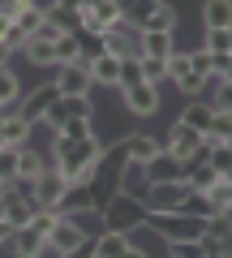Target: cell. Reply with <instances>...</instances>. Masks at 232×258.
I'll use <instances>...</instances> for the list:
<instances>
[{"label": "cell", "mask_w": 232, "mask_h": 258, "mask_svg": "<svg viewBox=\"0 0 232 258\" xmlns=\"http://www.w3.org/2000/svg\"><path fill=\"white\" fill-rule=\"evenodd\" d=\"M129 138H121V142H112L108 151H99V164H95V172H91V194H95V207H108L116 194H125V168H129Z\"/></svg>", "instance_id": "1"}, {"label": "cell", "mask_w": 232, "mask_h": 258, "mask_svg": "<svg viewBox=\"0 0 232 258\" xmlns=\"http://www.w3.org/2000/svg\"><path fill=\"white\" fill-rule=\"evenodd\" d=\"M99 142L95 138H82V142H73V138H65V134H56V147H52V159H56V172L65 176V185H82V181H91V172H95V164H99Z\"/></svg>", "instance_id": "2"}, {"label": "cell", "mask_w": 232, "mask_h": 258, "mask_svg": "<svg viewBox=\"0 0 232 258\" xmlns=\"http://www.w3.org/2000/svg\"><path fill=\"white\" fill-rule=\"evenodd\" d=\"M99 215H103V232H133V228L146 224V207L133 194H116Z\"/></svg>", "instance_id": "3"}, {"label": "cell", "mask_w": 232, "mask_h": 258, "mask_svg": "<svg viewBox=\"0 0 232 258\" xmlns=\"http://www.w3.org/2000/svg\"><path fill=\"white\" fill-rule=\"evenodd\" d=\"M146 224L159 237H168V245H172V241H202V232H206V220H194V215H185V211L146 215Z\"/></svg>", "instance_id": "4"}, {"label": "cell", "mask_w": 232, "mask_h": 258, "mask_svg": "<svg viewBox=\"0 0 232 258\" xmlns=\"http://www.w3.org/2000/svg\"><path fill=\"white\" fill-rule=\"evenodd\" d=\"M168 151L177 159H189V164H206V155H211V142L198 134V129H185L177 120L172 125V134H168Z\"/></svg>", "instance_id": "5"}, {"label": "cell", "mask_w": 232, "mask_h": 258, "mask_svg": "<svg viewBox=\"0 0 232 258\" xmlns=\"http://www.w3.org/2000/svg\"><path fill=\"white\" fill-rule=\"evenodd\" d=\"M185 189H189L185 181H155V185H146V194H142V207H146V215L181 211V198H185Z\"/></svg>", "instance_id": "6"}, {"label": "cell", "mask_w": 232, "mask_h": 258, "mask_svg": "<svg viewBox=\"0 0 232 258\" xmlns=\"http://www.w3.org/2000/svg\"><path fill=\"white\" fill-rule=\"evenodd\" d=\"M103 47L121 60H138L142 56V30L129 26V22H116L112 30H103Z\"/></svg>", "instance_id": "7"}, {"label": "cell", "mask_w": 232, "mask_h": 258, "mask_svg": "<svg viewBox=\"0 0 232 258\" xmlns=\"http://www.w3.org/2000/svg\"><path fill=\"white\" fill-rule=\"evenodd\" d=\"M95 116V103H91V95H60V99L47 108V125L52 129H60L65 120H91Z\"/></svg>", "instance_id": "8"}, {"label": "cell", "mask_w": 232, "mask_h": 258, "mask_svg": "<svg viewBox=\"0 0 232 258\" xmlns=\"http://www.w3.org/2000/svg\"><path fill=\"white\" fill-rule=\"evenodd\" d=\"M142 168H146V185H155V181H189V168L194 164H189V159H177L164 147L150 164H142Z\"/></svg>", "instance_id": "9"}, {"label": "cell", "mask_w": 232, "mask_h": 258, "mask_svg": "<svg viewBox=\"0 0 232 258\" xmlns=\"http://www.w3.org/2000/svg\"><path fill=\"white\" fill-rule=\"evenodd\" d=\"M56 99H60V86H56V82H43V86H35V91H30L26 99H22L18 116L26 120V125H39V120L47 116V108H52Z\"/></svg>", "instance_id": "10"}, {"label": "cell", "mask_w": 232, "mask_h": 258, "mask_svg": "<svg viewBox=\"0 0 232 258\" xmlns=\"http://www.w3.org/2000/svg\"><path fill=\"white\" fill-rule=\"evenodd\" d=\"M86 237H91V232H86L82 224L73 220V215H56L52 232H47V245H56L60 254H69V249H73V245H82Z\"/></svg>", "instance_id": "11"}, {"label": "cell", "mask_w": 232, "mask_h": 258, "mask_svg": "<svg viewBox=\"0 0 232 258\" xmlns=\"http://www.w3.org/2000/svg\"><path fill=\"white\" fill-rule=\"evenodd\" d=\"M69 185H65V176L56 172V168H43V176L35 181V207L39 211H52L56 203H60V194H65Z\"/></svg>", "instance_id": "12"}, {"label": "cell", "mask_w": 232, "mask_h": 258, "mask_svg": "<svg viewBox=\"0 0 232 258\" xmlns=\"http://www.w3.org/2000/svg\"><path fill=\"white\" fill-rule=\"evenodd\" d=\"M56 215H86V211H99V207H95V194H91V185H69L65 194H60V203L52 207Z\"/></svg>", "instance_id": "13"}, {"label": "cell", "mask_w": 232, "mask_h": 258, "mask_svg": "<svg viewBox=\"0 0 232 258\" xmlns=\"http://www.w3.org/2000/svg\"><path fill=\"white\" fill-rule=\"evenodd\" d=\"M56 86H60V95H86L95 82H91V69H86L82 60H73V64H60Z\"/></svg>", "instance_id": "14"}, {"label": "cell", "mask_w": 232, "mask_h": 258, "mask_svg": "<svg viewBox=\"0 0 232 258\" xmlns=\"http://www.w3.org/2000/svg\"><path fill=\"white\" fill-rule=\"evenodd\" d=\"M35 215H39L35 198H13V194H5V198H0V220H9L13 228H22V224H30Z\"/></svg>", "instance_id": "15"}, {"label": "cell", "mask_w": 232, "mask_h": 258, "mask_svg": "<svg viewBox=\"0 0 232 258\" xmlns=\"http://www.w3.org/2000/svg\"><path fill=\"white\" fill-rule=\"evenodd\" d=\"M125 103H129L133 116H150V112L159 108V91H155L150 82H138L133 91H125Z\"/></svg>", "instance_id": "16"}, {"label": "cell", "mask_w": 232, "mask_h": 258, "mask_svg": "<svg viewBox=\"0 0 232 258\" xmlns=\"http://www.w3.org/2000/svg\"><path fill=\"white\" fill-rule=\"evenodd\" d=\"M86 69H91V82H103V86H116V78H121V56H95V60H82Z\"/></svg>", "instance_id": "17"}, {"label": "cell", "mask_w": 232, "mask_h": 258, "mask_svg": "<svg viewBox=\"0 0 232 258\" xmlns=\"http://www.w3.org/2000/svg\"><path fill=\"white\" fill-rule=\"evenodd\" d=\"M30 129H35V125H26V120H22L18 112L0 116V134H5V147H13V151H22V147L30 142Z\"/></svg>", "instance_id": "18"}, {"label": "cell", "mask_w": 232, "mask_h": 258, "mask_svg": "<svg viewBox=\"0 0 232 258\" xmlns=\"http://www.w3.org/2000/svg\"><path fill=\"white\" fill-rule=\"evenodd\" d=\"M138 30H142V35H172V30H177V9H172V5H159Z\"/></svg>", "instance_id": "19"}, {"label": "cell", "mask_w": 232, "mask_h": 258, "mask_svg": "<svg viewBox=\"0 0 232 258\" xmlns=\"http://www.w3.org/2000/svg\"><path fill=\"white\" fill-rule=\"evenodd\" d=\"M211 26L232 30V0H206L202 5V30H211Z\"/></svg>", "instance_id": "20"}, {"label": "cell", "mask_w": 232, "mask_h": 258, "mask_svg": "<svg viewBox=\"0 0 232 258\" xmlns=\"http://www.w3.org/2000/svg\"><path fill=\"white\" fill-rule=\"evenodd\" d=\"M116 5H121V18L129 22V26H142V22H146L164 0H116Z\"/></svg>", "instance_id": "21"}, {"label": "cell", "mask_w": 232, "mask_h": 258, "mask_svg": "<svg viewBox=\"0 0 232 258\" xmlns=\"http://www.w3.org/2000/svg\"><path fill=\"white\" fill-rule=\"evenodd\" d=\"M211 120H215V108H211V103H189V108H185V116H181V125H185V129H198V134L206 138Z\"/></svg>", "instance_id": "22"}, {"label": "cell", "mask_w": 232, "mask_h": 258, "mask_svg": "<svg viewBox=\"0 0 232 258\" xmlns=\"http://www.w3.org/2000/svg\"><path fill=\"white\" fill-rule=\"evenodd\" d=\"M73 39H78V60H95V56L108 52L99 30H73Z\"/></svg>", "instance_id": "23"}, {"label": "cell", "mask_w": 232, "mask_h": 258, "mask_svg": "<svg viewBox=\"0 0 232 258\" xmlns=\"http://www.w3.org/2000/svg\"><path fill=\"white\" fill-rule=\"evenodd\" d=\"M181 211L194 215V220H211V215H219V211L211 207V198H206V194H194V189H185V198H181Z\"/></svg>", "instance_id": "24"}, {"label": "cell", "mask_w": 232, "mask_h": 258, "mask_svg": "<svg viewBox=\"0 0 232 258\" xmlns=\"http://www.w3.org/2000/svg\"><path fill=\"white\" fill-rule=\"evenodd\" d=\"M159 151H164V147H159L155 138H146V134H129V155H133V164H150Z\"/></svg>", "instance_id": "25"}, {"label": "cell", "mask_w": 232, "mask_h": 258, "mask_svg": "<svg viewBox=\"0 0 232 258\" xmlns=\"http://www.w3.org/2000/svg\"><path fill=\"white\" fill-rule=\"evenodd\" d=\"M43 155H39V151H30V147H22L18 151V176H26V181H39V176H43Z\"/></svg>", "instance_id": "26"}, {"label": "cell", "mask_w": 232, "mask_h": 258, "mask_svg": "<svg viewBox=\"0 0 232 258\" xmlns=\"http://www.w3.org/2000/svg\"><path fill=\"white\" fill-rule=\"evenodd\" d=\"M202 47H206L211 56H228V52H232V30H223V26L202 30Z\"/></svg>", "instance_id": "27"}, {"label": "cell", "mask_w": 232, "mask_h": 258, "mask_svg": "<svg viewBox=\"0 0 232 258\" xmlns=\"http://www.w3.org/2000/svg\"><path fill=\"white\" fill-rule=\"evenodd\" d=\"M22 56H26L30 64H56V47L43 43V39H26V43H22Z\"/></svg>", "instance_id": "28"}, {"label": "cell", "mask_w": 232, "mask_h": 258, "mask_svg": "<svg viewBox=\"0 0 232 258\" xmlns=\"http://www.w3.org/2000/svg\"><path fill=\"white\" fill-rule=\"evenodd\" d=\"M142 56L168 60V56H172V35H142Z\"/></svg>", "instance_id": "29"}, {"label": "cell", "mask_w": 232, "mask_h": 258, "mask_svg": "<svg viewBox=\"0 0 232 258\" xmlns=\"http://www.w3.org/2000/svg\"><path fill=\"white\" fill-rule=\"evenodd\" d=\"M206 198H211V207H215L219 215H228V211H232V181H228V176H219V181L206 189Z\"/></svg>", "instance_id": "30"}, {"label": "cell", "mask_w": 232, "mask_h": 258, "mask_svg": "<svg viewBox=\"0 0 232 258\" xmlns=\"http://www.w3.org/2000/svg\"><path fill=\"white\" fill-rule=\"evenodd\" d=\"M215 181H219V172H215L211 164H194V168H189V181H185V185H189L194 194H206Z\"/></svg>", "instance_id": "31"}, {"label": "cell", "mask_w": 232, "mask_h": 258, "mask_svg": "<svg viewBox=\"0 0 232 258\" xmlns=\"http://www.w3.org/2000/svg\"><path fill=\"white\" fill-rule=\"evenodd\" d=\"M129 249V232H103L99 237V258H121Z\"/></svg>", "instance_id": "32"}, {"label": "cell", "mask_w": 232, "mask_h": 258, "mask_svg": "<svg viewBox=\"0 0 232 258\" xmlns=\"http://www.w3.org/2000/svg\"><path fill=\"white\" fill-rule=\"evenodd\" d=\"M18 99V78L9 69H0V116H9V103Z\"/></svg>", "instance_id": "33"}, {"label": "cell", "mask_w": 232, "mask_h": 258, "mask_svg": "<svg viewBox=\"0 0 232 258\" xmlns=\"http://www.w3.org/2000/svg\"><path fill=\"white\" fill-rule=\"evenodd\" d=\"M138 64H142V82H150V86H159L168 78V60H150V56H138Z\"/></svg>", "instance_id": "34"}, {"label": "cell", "mask_w": 232, "mask_h": 258, "mask_svg": "<svg viewBox=\"0 0 232 258\" xmlns=\"http://www.w3.org/2000/svg\"><path fill=\"white\" fill-rule=\"evenodd\" d=\"M206 164H211L219 176H228V172H232V151L223 147V142H211V155H206Z\"/></svg>", "instance_id": "35"}, {"label": "cell", "mask_w": 232, "mask_h": 258, "mask_svg": "<svg viewBox=\"0 0 232 258\" xmlns=\"http://www.w3.org/2000/svg\"><path fill=\"white\" fill-rule=\"evenodd\" d=\"M232 134V112H215L211 129H206V142H223Z\"/></svg>", "instance_id": "36"}, {"label": "cell", "mask_w": 232, "mask_h": 258, "mask_svg": "<svg viewBox=\"0 0 232 258\" xmlns=\"http://www.w3.org/2000/svg\"><path fill=\"white\" fill-rule=\"evenodd\" d=\"M52 47H56V64H73L78 60V39L73 35H60Z\"/></svg>", "instance_id": "37"}, {"label": "cell", "mask_w": 232, "mask_h": 258, "mask_svg": "<svg viewBox=\"0 0 232 258\" xmlns=\"http://www.w3.org/2000/svg\"><path fill=\"white\" fill-rule=\"evenodd\" d=\"M189 69H194L198 78H215V60L206 47H198V52H189Z\"/></svg>", "instance_id": "38"}, {"label": "cell", "mask_w": 232, "mask_h": 258, "mask_svg": "<svg viewBox=\"0 0 232 258\" xmlns=\"http://www.w3.org/2000/svg\"><path fill=\"white\" fill-rule=\"evenodd\" d=\"M138 82H142V64L138 60H121V78H116V86H121V91H133Z\"/></svg>", "instance_id": "39"}, {"label": "cell", "mask_w": 232, "mask_h": 258, "mask_svg": "<svg viewBox=\"0 0 232 258\" xmlns=\"http://www.w3.org/2000/svg\"><path fill=\"white\" fill-rule=\"evenodd\" d=\"M194 69H189V52H172L168 56V78L172 82H181V78H189Z\"/></svg>", "instance_id": "40"}, {"label": "cell", "mask_w": 232, "mask_h": 258, "mask_svg": "<svg viewBox=\"0 0 232 258\" xmlns=\"http://www.w3.org/2000/svg\"><path fill=\"white\" fill-rule=\"evenodd\" d=\"M56 134H65V138H73V142H82V138H95V134H91V120H65V125L56 129Z\"/></svg>", "instance_id": "41"}, {"label": "cell", "mask_w": 232, "mask_h": 258, "mask_svg": "<svg viewBox=\"0 0 232 258\" xmlns=\"http://www.w3.org/2000/svg\"><path fill=\"white\" fill-rule=\"evenodd\" d=\"M13 176H18V151L0 147V181H13Z\"/></svg>", "instance_id": "42"}, {"label": "cell", "mask_w": 232, "mask_h": 258, "mask_svg": "<svg viewBox=\"0 0 232 258\" xmlns=\"http://www.w3.org/2000/svg\"><path fill=\"white\" fill-rule=\"evenodd\" d=\"M206 103H211L215 112H232V82H219V91H215Z\"/></svg>", "instance_id": "43"}, {"label": "cell", "mask_w": 232, "mask_h": 258, "mask_svg": "<svg viewBox=\"0 0 232 258\" xmlns=\"http://www.w3.org/2000/svg\"><path fill=\"white\" fill-rule=\"evenodd\" d=\"M60 258H99V237H86L82 245H73L69 254H60Z\"/></svg>", "instance_id": "44"}, {"label": "cell", "mask_w": 232, "mask_h": 258, "mask_svg": "<svg viewBox=\"0 0 232 258\" xmlns=\"http://www.w3.org/2000/svg\"><path fill=\"white\" fill-rule=\"evenodd\" d=\"M172 258H202V241H172Z\"/></svg>", "instance_id": "45"}, {"label": "cell", "mask_w": 232, "mask_h": 258, "mask_svg": "<svg viewBox=\"0 0 232 258\" xmlns=\"http://www.w3.org/2000/svg\"><path fill=\"white\" fill-rule=\"evenodd\" d=\"M30 5H35V0H0V18H9V22H13L22 9H30Z\"/></svg>", "instance_id": "46"}, {"label": "cell", "mask_w": 232, "mask_h": 258, "mask_svg": "<svg viewBox=\"0 0 232 258\" xmlns=\"http://www.w3.org/2000/svg\"><path fill=\"white\" fill-rule=\"evenodd\" d=\"M181 95H198V91H202V86H206V78H198V74H189V78H181Z\"/></svg>", "instance_id": "47"}, {"label": "cell", "mask_w": 232, "mask_h": 258, "mask_svg": "<svg viewBox=\"0 0 232 258\" xmlns=\"http://www.w3.org/2000/svg\"><path fill=\"white\" fill-rule=\"evenodd\" d=\"M82 5H86V0H56L52 9H60V13H82Z\"/></svg>", "instance_id": "48"}, {"label": "cell", "mask_w": 232, "mask_h": 258, "mask_svg": "<svg viewBox=\"0 0 232 258\" xmlns=\"http://www.w3.org/2000/svg\"><path fill=\"white\" fill-rule=\"evenodd\" d=\"M211 60H215V74L223 78V74H228V64H232V56H211Z\"/></svg>", "instance_id": "49"}, {"label": "cell", "mask_w": 232, "mask_h": 258, "mask_svg": "<svg viewBox=\"0 0 232 258\" xmlns=\"http://www.w3.org/2000/svg\"><path fill=\"white\" fill-rule=\"evenodd\" d=\"M13 232H18V228H13L9 220H0V245H5V241H13Z\"/></svg>", "instance_id": "50"}, {"label": "cell", "mask_w": 232, "mask_h": 258, "mask_svg": "<svg viewBox=\"0 0 232 258\" xmlns=\"http://www.w3.org/2000/svg\"><path fill=\"white\" fill-rule=\"evenodd\" d=\"M121 258H150V254H146V249H138V245H133V241H129V249H125Z\"/></svg>", "instance_id": "51"}, {"label": "cell", "mask_w": 232, "mask_h": 258, "mask_svg": "<svg viewBox=\"0 0 232 258\" xmlns=\"http://www.w3.org/2000/svg\"><path fill=\"white\" fill-rule=\"evenodd\" d=\"M5 35H9V18H0V43H5Z\"/></svg>", "instance_id": "52"}, {"label": "cell", "mask_w": 232, "mask_h": 258, "mask_svg": "<svg viewBox=\"0 0 232 258\" xmlns=\"http://www.w3.org/2000/svg\"><path fill=\"white\" fill-rule=\"evenodd\" d=\"M5 60H9V43H0V64H5Z\"/></svg>", "instance_id": "53"}, {"label": "cell", "mask_w": 232, "mask_h": 258, "mask_svg": "<svg viewBox=\"0 0 232 258\" xmlns=\"http://www.w3.org/2000/svg\"><path fill=\"white\" fill-rule=\"evenodd\" d=\"M223 82H232V64H228V74H223Z\"/></svg>", "instance_id": "54"}, {"label": "cell", "mask_w": 232, "mask_h": 258, "mask_svg": "<svg viewBox=\"0 0 232 258\" xmlns=\"http://www.w3.org/2000/svg\"><path fill=\"white\" fill-rule=\"evenodd\" d=\"M223 147H228V151H232V134H228V138H223Z\"/></svg>", "instance_id": "55"}, {"label": "cell", "mask_w": 232, "mask_h": 258, "mask_svg": "<svg viewBox=\"0 0 232 258\" xmlns=\"http://www.w3.org/2000/svg\"><path fill=\"white\" fill-rule=\"evenodd\" d=\"M0 198H5V181H0Z\"/></svg>", "instance_id": "56"}, {"label": "cell", "mask_w": 232, "mask_h": 258, "mask_svg": "<svg viewBox=\"0 0 232 258\" xmlns=\"http://www.w3.org/2000/svg\"><path fill=\"white\" fill-rule=\"evenodd\" d=\"M228 181H232V172H228Z\"/></svg>", "instance_id": "57"}, {"label": "cell", "mask_w": 232, "mask_h": 258, "mask_svg": "<svg viewBox=\"0 0 232 258\" xmlns=\"http://www.w3.org/2000/svg\"><path fill=\"white\" fill-rule=\"evenodd\" d=\"M228 220H232V211H228Z\"/></svg>", "instance_id": "58"}, {"label": "cell", "mask_w": 232, "mask_h": 258, "mask_svg": "<svg viewBox=\"0 0 232 258\" xmlns=\"http://www.w3.org/2000/svg\"><path fill=\"white\" fill-rule=\"evenodd\" d=\"M228 56H232V52H228Z\"/></svg>", "instance_id": "59"}]
</instances>
